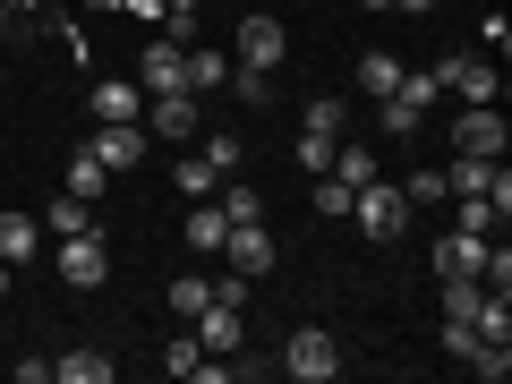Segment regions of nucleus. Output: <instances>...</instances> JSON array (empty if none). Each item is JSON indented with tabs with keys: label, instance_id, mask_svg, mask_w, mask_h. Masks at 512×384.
Wrapping results in <instances>:
<instances>
[{
	"label": "nucleus",
	"instance_id": "1",
	"mask_svg": "<svg viewBox=\"0 0 512 384\" xmlns=\"http://www.w3.org/2000/svg\"><path fill=\"white\" fill-rule=\"evenodd\" d=\"M350 214H359V231H367V239H402V231H410V197H402L393 180L350 188Z\"/></svg>",
	"mask_w": 512,
	"mask_h": 384
},
{
	"label": "nucleus",
	"instance_id": "2",
	"mask_svg": "<svg viewBox=\"0 0 512 384\" xmlns=\"http://www.w3.org/2000/svg\"><path fill=\"white\" fill-rule=\"evenodd\" d=\"M427 77H436L444 94H461V103H504V69H495L487 52H461V60H436V69H427Z\"/></svg>",
	"mask_w": 512,
	"mask_h": 384
},
{
	"label": "nucleus",
	"instance_id": "3",
	"mask_svg": "<svg viewBox=\"0 0 512 384\" xmlns=\"http://www.w3.org/2000/svg\"><path fill=\"white\" fill-rule=\"evenodd\" d=\"M282 367H291L299 384H333L342 376V342H333L325 325H299L291 342H282Z\"/></svg>",
	"mask_w": 512,
	"mask_h": 384
},
{
	"label": "nucleus",
	"instance_id": "4",
	"mask_svg": "<svg viewBox=\"0 0 512 384\" xmlns=\"http://www.w3.org/2000/svg\"><path fill=\"white\" fill-rule=\"evenodd\" d=\"M512 128H504V103H461L453 120V154H504Z\"/></svg>",
	"mask_w": 512,
	"mask_h": 384
},
{
	"label": "nucleus",
	"instance_id": "5",
	"mask_svg": "<svg viewBox=\"0 0 512 384\" xmlns=\"http://www.w3.org/2000/svg\"><path fill=\"white\" fill-rule=\"evenodd\" d=\"M86 154H94L103 171H128V163H146V120H94Z\"/></svg>",
	"mask_w": 512,
	"mask_h": 384
},
{
	"label": "nucleus",
	"instance_id": "6",
	"mask_svg": "<svg viewBox=\"0 0 512 384\" xmlns=\"http://www.w3.org/2000/svg\"><path fill=\"white\" fill-rule=\"evenodd\" d=\"M103 274H111L103 231H69V239H60V282H69V291H94Z\"/></svg>",
	"mask_w": 512,
	"mask_h": 384
},
{
	"label": "nucleus",
	"instance_id": "7",
	"mask_svg": "<svg viewBox=\"0 0 512 384\" xmlns=\"http://www.w3.org/2000/svg\"><path fill=\"white\" fill-rule=\"evenodd\" d=\"M137 86H154V94H188V43H180V35H154L146 60H137Z\"/></svg>",
	"mask_w": 512,
	"mask_h": 384
},
{
	"label": "nucleus",
	"instance_id": "8",
	"mask_svg": "<svg viewBox=\"0 0 512 384\" xmlns=\"http://www.w3.org/2000/svg\"><path fill=\"white\" fill-rule=\"evenodd\" d=\"M222 256H231L239 282L274 274V231H265V222H231V231H222Z\"/></svg>",
	"mask_w": 512,
	"mask_h": 384
},
{
	"label": "nucleus",
	"instance_id": "9",
	"mask_svg": "<svg viewBox=\"0 0 512 384\" xmlns=\"http://www.w3.org/2000/svg\"><path fill=\"white\" fill-rule=\"evenodd\" d=\"M282 52H291V35H282V18H248L239 26V69H282Z\"/></svg>",
	"mask_w": 512,
	"mask_h": 384
},
{
	"label": "nucleus",
	"instance_id": "10",
	"mask_svg": "<svg viewBox=\"0 0 512 384\" xmlns=\"http://www.w3.org/2000/svg\"><path fill=\"white\" fill-rule=\"evenodd\" d=\"M188 333H197V342L214 350V359H231V350H239V333H248V325H239V308H222V299H205V308L188 316Z\"/></svg>",
	"mask_w": 512,
	"mask_h": 384
},
{
	"label": "nucleus",
	"instance_id": "11",
	"mask_svg": "<svg viewBox=\"0 0 512 384\" xmlns=\"http://www.w3.org/2000/svg\"><path fill=\"white\" fill-rule=\"evenodd\" d=\"M94 120H146V86H128V77H103V86H86Z\"/></svg>",
	"mask_w": 512,
	"mask_h": 384
},
{
	"label": "nucleus",
	"instance_id": "12",
	"mask_svg": "<svg viewBox=\"0 0 512 384\" xmlns=\"http://www.w3.org/2000/svg\"><path fill=\"white\" fill-rule=\"evenodd\" d=\"M487 265V231H444L436 239V274L453 282V274H478Z\"/></svg>",
	"mask_w": 512,
	"mask_h": 384
},
{
	"label": "nucleus",
	"instance_id": "13",
	"mask_svg": "<svg viewBox=\"0 0 512 384\" xmlns=\"http://www.w3.org/2000/svg\"><path fill=\"white\" fill-rule=\"evenodd\" d=\"M495 163H504V154H453V171H444V188H453V197H487Z\"/></svg>",
	"mask_w": 512,
	"mask_h": 384
},
{
	"label": "nucleus",
	"instance_id": "14",
	"mask_svg": "<svg viewBox=\"0 0 512 384\" xmlns=\"http://www.w3.org/2000/svg\"><path fill=\"white\" fill-rule=\"evenodd\" d=\"M154 137H197V94H154Z\"/></svg>",
	"mask_w": 512,
	"mask_h": 384
},
{
	"label": "nucleus",
	"instance_id": "15",
	"mask_svg": "<svg viewBox=\"0 0 512 384\" xmlns=\"http://www.w3.org/2000/svg\"><path fill=\"white\" fill-rule=\"evenodd\" d=\"M35 248H43V222H26V214H0V265H26Z\"/></svg>",
	"mask_w": 512,
	"mask_h": 384
},
{
	"label": "nucleus",
	"instance_id": "16",
	"mask_svg": "<svg viewBox=\"0 0 512 384\" xmlns=\"http://www.w3.org/2000/svg\"><path fill=\"white\" fill-rule=\"evenodd\" d=\"M333 180H342V188H367V180H376V154H367L359 137H342V146H333Z\"/></svg>",
	"mask_w": 512,
	"mask_h": 384
},
{
	"label": "nucleus",
	"instance_id": "17",
	"mask_svg": "<svg viewBox=\"0 0 512 384\" xmlns=\"http://www.w3.org/2000/svg\"><path fill=\"white\" fill-rule=\"evenodd\" d=\"M393 86H402V60H393V52H359V94H376V103H384Z\"/></svg>",
	"mask_w": 512,
	"mask_h": 384
},
{
	"label": "nucleus",
	"instance_id": "18",
	"mask_svg": "<svg viewBox=\"0 0 512 384\" xmlns=\"http://www.w3.org/2000/svg\"><path fill=\"white\" fill-rule=\"evenodd\" d=\"M52 376L60 384H111V359L103 350H69V359H52Z\"/></svg>",
	"mask_w": 512,
	"mask_h": 384
},
{
	"label": "nucleus",
	"instance_id": "19",
	"mask_svg": "<svg viewBox=\"0 0 512 384\" xmlns=\"http://www.w3.org/2000/svg\"><path fill=\"white\" fill-rule=\"evenodd\" d=\"M222 231H231V222H222V205H205V197H197V214H188V248L214 256V248H222Z\"/></svg>",
	"mask_w": 512,
	"mask_h": 384
},
{
	"label": "nucleus",
	"instance_id": "20",
	"mask_svg": "<svg viewBox=\"0 0 512 384\" xmlns=\"http://www.w3.org/2000/svg\"><path fill=\"white\" fill-rule=\"evenodd\" d=\"M103 188H111V171L94 163L86 146H77V154H69V197H86V205H94V197H103Z\"/></svg>",
	"mask_w": 512,
	"mask_h": 384
},
{
	"label": "nucleus",
	"instance_id": "21",
	"mask_svg": "<svg viewBox=\"0 0 512 384\" xmlns=\"http://www.w3.org/2000/svg\"><path fill=\"white\" fill-rule=\"evenodd\" d=\"M419 128H427V111H419V103H402V94H384V137H393V146H410Z\"/></svg>",
	"mask_w": 512,
	"mask_h": 384
},
{
	"label": "nucleus",
	"instance_id": "22",
	"mask_svg": "<svg viewBox=\"0 0 512 384\" xmlns=\"http://www.w3.org/2000/svg\"><path fill=\"white\" fill-rule=\"evenodd\" d=\"M205 359H214V350H205L197 333H171V342H163V367H171V376H197Z\"/></svg>",
	"mask_w": 512,
	"mask_h": 384
},
{
	"label": "nucleus",
	"instance_id": "23",
	"mask_svg": "<svg viewBox=\"0 0 512 384\" xmlns=\"http://www.w3.org/2000/svg\"><path fill=\"white\" fill-rule=\"evenodd\" d=\"M308 128L342 146V137H350V103H342V94H325V103H308Z\"/></svg>",
	"mask_w": 512,
	"mask_h": 384
},
{
	"label": "nucleus",
	"instance_id": "24",
	"mask_svg": "<svg viewBox=\"0 0 512 384\" xmlns=\"http://www.w3.org/2000/svg\"><path fill=\"white\" fill-rule=\"evenodd\" d=\"M205 163H214L222 180H239V163H248V146H239L231 128H214V137H205Z\"/></svg>",
	"mask_w": 512,
	"mask_h": 384
},
{
	"label": "nucleus",
	"instance_id": "25",
	"mask_svg": "<svg viewBox=\"0 0 512 384\" xmlns=\"http://www.w3.org/2000/svg\"><path fill=\"white\" fill-rule=\"evenodd\" d=\"M171 180H180V197H214V188H222V171L205 163V154H188V163L171 171Z\"/></svg>",
	"mask_w": 512,
	"mask_h": 384
},
{
	"label": "nucleus",
	"instance_id": "26",
	"mask_svg": "<svg viewBox=\"0 0 512 384\" xmlns=\"http://www.w3.org/2000/svg\"><path fill=\"white\" fill-rule=\"evenodd\" d=\"M43 231H60V239H69V231H94V205H86V197H60L52 214H43Z\"/></svg>",
	"mask_w": 512,
	"mask_h": 384
},
{
	"label": "nucleus",
	"instance_id": "27",
	"mask_svg": "<svg viewBox=\"0 0 512 384\" xmlns=\"http://www.w3.org/2000/svg\"><path fill=\"white\" fill-rule=\"evenodd\" d=\"M402 197H410V214H419V205H444L453 188H444V171H410V180H402Z\"/></svg>",
	"mask_w": 512,
	"mask_h": 384
},
{
	"label": "nucleus",
	"instance_id": "28",
	"mask_svg": "<svg viewBox=\"0 0 512 384\" xmlns=\"http://www.w3.org/2000/svg\"><path fill=\"white\" fill-rule=\"evenodd\" d=\"M205 299H214V282H197V274H180V282H171V316H180V325L205 308Z\"/></svg>",
	"mask_w": 512,
	"mask_h": 384
},
{
	"label": "nucleus",
	"instance_id": "29",
	"mask_svg": "<svg viewBox=\"0 0 512 384\" xmlns=\"http://www.w3.org/2000/svg\"><path fill=\"white\" fill-rule=\"evenodd\" d=\"M222 86V52H205V43H188V94Z\"/></svg>",
	"mask_w": 512,
	"mask_h": 384
},
{
	"label": "nucleus",
	"instance_id": "30",
	"mask_svg": "<svg viewBox=\"0 0 512 384\" xmlns=\"http://www.w3.org/2000/svg\"><path fill=\"white\" fill-rule=\"evenodd\" d=\"M291 163H299V171H333V137H316V128H299Z\"/></svg>",
	"mask_w": 512,
	"mask_h": 384
},
{
	"label": "nucleus",
	"instance_id": "31",
	"mask_svg": "<svg viewBox=\"0 0 512 384\" xmlns=\"http://www.w3.org/2000/svg\"><path fill=\"white\" fill-rule=\"evenodd\" d=\"M222 222H265V197H256V188H222Z\"/></svg>",
	"mask_w": 512,
	"mask_h": 384
},
{
	"label": "nucleus",
	"instance_id": "32",
	"mask_svg": "<svg viewBox=\"0 0 512 384\" xmlns=\"http://www.w3.org/2000/svg\"><path fill=\"white\" fill-rule=\"evenodd\" d=\"M478 52L504 60V52H512V18H495V9H487V18H478Z\"/></svg>",
	"mask_w": 512,
	"mask_h": 384
},
{
	"label": "nucleus",
	"instance_id": "33",
	"mask_svg": "<svg viewBox=\"0 0 512 384\" xmlns=\"http://www.w3.org/2000/svg\"><path fill=\"white\" fill-rule=\"evenodd\" d=\"M0 26H9V35H35L43 9H35V0H0Z\"/></svg>",
	"mask_w": 512,
	"mask_h": 384
},
{
	"label": "nucleus",
	"instance_id": "34",
	"mask_svg": "<svg viewBox=\"0 0 512 384\" xmlns=\"http://www.w3.org/2000/svg\"><path fill=\"white\" fill-rule=\"evenodd\" d=\"M231 94H239V103H274V77H265V69H239Z\"/></svg>",
	"mask_w": 512,
	"mask_h": 384
},
{
	"label": "nucleus",
	"instance_id": "35",
	"mask_svg": "<svg viewBox=\"0 0 512 384\" xmlns=\"http://www.w3.org/2000/svg\"><path fill=\"white\" fill-rule=\"evenodd\" d=\"M316 214H350V188L333 171H316Z\"/></svg>",
	"mask_w": 512,
	"mask_h": 384
},
{
	"label": "nucleus",
	"instance_id": "36",
	"mask_svg": "<svg viewBox=\"0 0 512 384\" xmlns=\"http://www.w3.org/2000/svg\"><path fill=\"white\" fill-rule=\"evenodd\" d=\"M453 231H495V205H487V197H461V222H453Z\"/></svg>",
	"mask_w": 512,
	"mask_h": 384
},
{
	"label": "nucleus",
	"instance_id": "37",
	"mask_svg": "<svg viewBox=\"0 0 512 384\" xmlns=\"http://www.w3.org/2000/svg\"><path fill=\"white\" fill-rule=\"evenodd\" d=\"M444 350H453V359H470V350H478V333L461 325V316H444Z\"/></svg>",
	"mask_w": 512,
	"mask_h": 384
},
{
	"label": "nucleus",
	"instance_id": "38",
	"mask_svg": "<svg viewBox=\"0 0 512 384\" xmlns=\"http://www.w3.org/2000/svg\"><path fill=\"white\" fill-rule=\"evenodd\" d=\"M487 205H495V222L512 214V171H504V163H495V180H487Z\"/></svg>",
	"mask_w": 512,
	"mask_h": 384
},
{
	"label": "nucleus",
	"instance_id": "39",
	"mask_svg": "<svg viewBox=\"0 0 512 384\" xmlns=\"http://www.w3.org/2000/svg\"><path fill=\"white\" fill-rule=\"evenodd\" d=\"M384 9H410V18H436V0H384Z\"/></svg>",
	"mask_w": 512,
	"mask_h": 384
},
{
	"label": "nucleus",
	"instance_id": "40",
	"mask_svg": "<svg viewBox=\"0 0 512 384\" xmlns=\"http://www.w3.org/2000/svg\"><path fill=\"white\" fill-rule=\"evenodd\" d=\"M163 9H171V18H197V0H163Z\"/></svg>",
	"mask_w": 512,
	"mask_h": 384
},
{
	"label": "nucleus",
	"instance_id": "41",
	"mask_svg": "<svg viewBox=\"0 0 512 384\" xmlns=\"http://www.w3.org/2000/svg\"><path fill=\"white\" fill-rule=\"evenodd\" d=\"M0 299H9V265H0Z\"/></svg>",
	"mask_w": 512,
	"mask_h": 384
},
{
	"label": "nucleus",
	"instance_id": "42",
	"mask_svg": "<svg viewBox=\"0 0 512 384\" xmlns=\"http://www.w3.org/2000/svg\"><path fill=\"white\" fill-rule=\"evenodd\" d=\"M94 9H111V0H94Z\"/></svg>",
	"mask_w": 512,
	"mask_h": 384
},
{
	"label": "nucleus",
	"instance_id": "43",
	"mask_svg": "<svg viewBox=\"0 0 512 384\" xmlns=\"http://www.w3.org/2000/svg\"><path fill=\"white\" fill-rule=\"evenodd\" d=\"M0 86H9V69H0Z\"/></svg>",
	"mask_w": 512,
	"mask_h": 384
}]
</instances>
